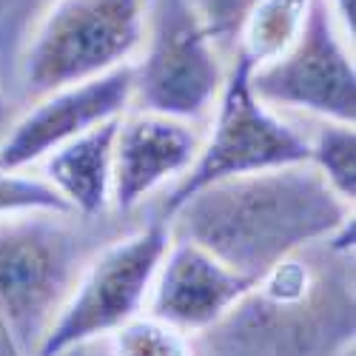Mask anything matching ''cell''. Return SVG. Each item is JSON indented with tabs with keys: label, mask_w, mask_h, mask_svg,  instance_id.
I'll list each match as a JSON object with an SVG mask.
<instances>
[{
	"label": "cell",
	"mask_w": 356,
	"mask_h": 356,
	"mask_svg": "<svg viewBox=\"0 0 356 356\" xmlns=\"http://www.w3.org/2000/svg\"><path fill=\"white\" fill-rule=\"evenodd\" d=\"M353 217L311 163L243 174L191 194L163 220L236 274L265 277L291 254L316 245Z\"/></svg>",
	"instance_id": "1"
},
{
	"label": "cell",
	"mask_w": 356,
	"mask_h": 356,
	"mask_svg": "<svg viewBox=\"0 0 356 356\" xmlns=\"http://www.w3.org/2000/svg\"><path fill=\"white\" fill-rule=\"evenodd\" d=\"M200 337L217 356H331L353 339V254H291Z\"/></svg>",
	"instance_id": "2"
},
{
	"label": "cell",
	"mask_w": 356,
	"mask_h": 356,
	"mask_svg": "<svg viewBox=\"0 0 356 356\" xmlns=\"http://www.w3.org/2000/svg\"><path fill=\"white\" fill-rule=\"evenodd\" d=\"M97 225L57 211L0 217V328L20 356H35L86 262L114 240Z\"/></svg>",
	"instance_id": "3"
},
{
	"label": "cell",
	"mask_w": 356,
	"mask_h": 356,
	"mask_svg": "<svg viewBox=\"0 0 356 356\" xmlns=\"http://www.w3.org/2000/svg\"><path fill=\"white\" fill-rule=\"evenodd\" d=\"M145 17L148 0H54L17 54L12 100L26 108L131 63L145 40Z\"/></svg>",
	"instance_id": "4"
},
{
	"label": "cell",
	"mask_w": 356,
	"mask_h": 356,
	"mask_svg": "<svg viewBox=\"0 0 356 356\" xmlns=\"http://www.w3.org/2000/svg\"><path fill=\"white\" fill-rule=\"evenodd\" d=\"M308 163V140L300 123L259 103L251 92V63L236 51L225 86L202 134L194 165L163 197L157 217H165L191 194L222 180L268 168Z\"/></svg>",
	"instance_id": "5"
},
{
	"label": "cell",
	"mask_w": 356,
	"mask_h": 356,
	"mask_svg": "<svg viewBox=\"0 0 356 356\" xmlns=\"http://www.w3.org/2000/svg\"><path fill=\"white\" fill-rule=\"evenodd\" d=\"M228 63L188 0H148L145 40L131 60V108L209 126Z\"/></svg>",
	"instance_id": "6"
},
{
	"label": "cell",
	"mask_w": 356,
	"mask_h": 356,
	"mask_svg": "<svg viewBox=\"0 0 356 356\" xmlns=\"http://www.w3.org/2000/svg\"><path fill=\"white\" fill-rule=\"evenodd\" d=\"M168 243V222L154 214L148 222L117 234L97 248L43 334L35 356H60L92 339L111 337L131 319L143 316Z\"/></svg>",
	"instance_id": "7"
},
{
	"label": "cell",
	"mask_w": 356,
	"mask_h": 356,
	"mask_svg": "<svg viewBox=\"0 0 356 356\" xmlns=\"http://www.w3.org/2000/svg\"><path fill=\"white\" fill-rule=\"evenodd\" d=\"M251 92L274 111L314 120H356L353 43L339 29L328 0H311L300 38L277 60L251 69Z\"/></svg>",
	"instance_id": "8"
},
{
	"label": "cell",
	"mask_w": 356,
	"mask_h": 356,
	"mask_svg": "<svg viewBox=\"0 0 356 356\" xmlns=\"http://www.w3.org/2000/svg\"><path fill=\"white\" fill-rule=\"evenodd\" d=\"M131 108V63L29 103L0 134V168H35L54 148Z\"/></svg>",
	"instance_id": "9"
},
{
	"label": "cell",
	"mask_w": 356,
	"mask_h": 356,
	"mask_svg": "<svg viewBox=\"0 0 356 356\" xmlns=\"http://www.w3.org/2000/svg\"><path fill=\"white\" fill-rule=\"evenodd\" d=\"M205 126L129 108L114 137L111 214L131 217L194 165Z\"/></svg>",
	"instance_id": "10"
},
{
	"label": "cell",
	"mask_w": 356,
	"mask_h": 356,
	"mask_svg": "<svg viewBox=\"0 0 356 356\" xmlns=\"http://www.w3.org/2000/svg\"><path fill=\"white\" fill-rule=\"evenodd\" d=\"M254 285L257 280L236 274L205 248L171 236L145 311L183 337H200L222 322Z\"/></svg>",
	"instance_id": "11"
},
{
	"label": "cell",
	"mask_w": 356,
	"mask_h": 356,
	"mask_svg": "<svg viewBox=\"0 0 356 356\" xmlns=\"http://www.w3.org/2000/svg\"><path fill=\"white\" fill-rule=\"evenodd\" d=\"M120 117L46 154L35 171L60 194L69 211L83 220H103L111 214V165L114 137Z\"/></svg>",
	"instance_id": "12"
},
{
	"label": "cell",
	"mask_w": 356,
	"mask_h": 356,
	"mask_svg": "<svg viewBox=\"0 0 356 356\" xmlns=\"http://www.w3.org/2000/svg\"><path fill=\"white\" fill-rule=\"evenodd\" d=\"M308 9L311 0H259L243 26L236 51L251 63V69L277 60L300 38Z\"/></svg>",
	"instance_id": "13"
},
{
	"label": "cell",
	"mask_w": 356,
	"mask_h": 356,
	"mask_svg": "<svg viewBox=\"0 0 356 356\" xmlns=\"http://www.w3.org/2000/svg\"><path fill=\"white\" fill-rule=\"evenodd\" d=\"M308 140V163L322 174V180L334 188L348 205L356 197V134L350 123L316 120Z\"/></svg>",
	"instance_id": "14"
},
{
	"label": "cell",
	"mask_w": 356,
	"mask_h": 356,
	"mask_svg": "<svg viewBox=\"0 0 356 356\" xmlns=\"http://www.w3.org/2000/svg\"><path fill=\"white\" fill-rule=\"evenodd\" d=\"M54 0H0V92L12 103V83L17 54L32 26Z\"/></svg>",
	"instance_id": "15"
},
{
	"label": "cell",
	"mask_w": 356,
	"mask_h": 356,
	"mask_svg": "<svg viewBox=\"0 0 356 356\" xmlns=\"http://www.w3.org/2000/svg\"><path fill=\"white\" fill-rule=\"evenodd\" d=\"M32 211H57L72 214L69 205L60 200L35 168H0V217L32 214Z\"/></svg>",
	"instance_id": "16"
},
{
	"label": "cell",
	"mask_w": 356,
	"mask_h": 356,
	"mask_svg": "<svg viewBox=\"0 0 356 356\" xmlns=\"http://www.w3.org/2000/svg\"><path fill=\"white\" fill-rule=\"evenodd\" d=\"M114 356H194L188 337L157 322L154 316H137L111 334Z\"/></svg>",
	"instance_id": "17"
},
{
	"label": "cell",
	"mask_w": 356,
	"mask_h": 356,
	"mask_svg": "<svg viewBox=\"0 0 356 356\" xmlns=\"http://www.w3.org/2000/svg\"><path fill=\"white\" fill-rule=\"evenodd\" d=\"M194 6L200 23L205 26L209 38L217 43V49L228 57L236 54L240 32L248 20V15L257 9L259 0H188Z\"/></svg>",
	"instance_id": "18"
},
{
	"label": "cell",
	"mask_w": 356,
	"mask_h": 356,
	"mask_svg": "<svg viewBox=\"0 0 356 356\" xmlns=\"http://www.w3.org/2000/svg\"><path fill=\"white\" fill-rule=\"evenodd\" d=\"M331 9H334V17L339 23V29L345 32V38L353 43V35H356V0H328Z\"/></svg>",
	"instance_id": "19"
},
{
	"label": "cell",
	"mask_w": 356,
	"mask_h": 356,
	"mask_svg": "<svg viewBox=\"0 0 356 356\" xmlns=\"http://www.w3.org/2000/svg\"><path fill=\"white\" fill-rule=\"evenodd\" d=\"M9 106H12V103L6 100V95H3V92H0V134H3V131L9 129V123L15 120V117L9 114Z\"/></svg>",
	"instance_id": "20"
},
{
	"label": "cell",
	"mask_w": 356,
	"mask_h": 356,
	"mask_svg": "<svg viewBox=\"0 0 356 356\" xmlns=\"http://www.w3.org/2000/svg\"><path fill=\"white\" fill-rule=\"evenodd\" d=\"M60 356H83V348H72V350H63Z\"/></svg>",
	"instance_id": "21"
}]
</instances>
